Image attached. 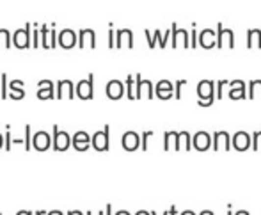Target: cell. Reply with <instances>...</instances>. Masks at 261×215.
Returning a JSON list of instances; mask_svg holds the SVG:
<instances>
[{"label":"cell","mask_w":261,"mask_h":215,"mask_svg":"<svg viewBox=\"0 0 261 215\" xmlns=\"http://www.w3.org/2000/svg\"><path fill=\"white\" fill-rule=\"evenodd\" d=\"M215 84L211 80H203L197 85V94H199V105L201 107H210L215 100Z\"/></svg>","instance_id":"cell-1"},{"label":"cell","mask_w":261,"mask_h":215,"mask_svg":"<svg viewBox=\"0 0 261 215\" xmlns=\"http://www.w3.org/2000/svg\"><path fill=\"white\" fill-rule=\"evenodd\" d=\"M94 75L87 77V80H80L78 84L75 85V94L80 100H93L94 98Z\"/></svg>","instance_id":"cell-2"},{"label":"cell","mask_w":261,"mask_h":215,"mask_svg":"<svg viewBox=\"0 0 261 215\" xmlns=\"http://www.w3.org/2000/svg\"><path fill=\"white\" fill-rule=\"evenodd\" d=\"M71 144V137L70 134L59 130L57 125H53V137H52V146L55 151H66Z\"/></svg>","instance_id":"cell-3"},{"label":"cell","mask_w":261,"mask_h":215,"mask_svg":"<svg viewBox=\"0 0 261 215\" xmlns=\"http://www.w3.org/2000/svg\"><path fill=\"white\" fill-rule=\"evenodd\" d=\"M155 93H153V84L149 82V80H142L140 75H135V98H153Z\"/></svg>","instance_id":"cell-4"},{"label":"cell","mask_w":261,"mask_h":215,"mask_svg":"<svg viewBox=\"0 0 261 215\" xmlns=\"http://www.w3.org/2000/svg\"><path fill=\"white\" fill-rule=\"evenodd\" d=\"M30 25H25L24 28H20V30H16V32L11 36V43H13L14 47L20 48V50H24V48H27L28 45H30Z\"/></svg>","instance_id":"cell-5"},{"label":"cell","mask_w":261,"mask_h":215,"mask_svg":"<svg viewBox=\"0 0 261 215\" xmlns=\"http://www.w3.org/2000/svg\"><path fill=\"white\" fill-rule=\"evenodd\" d=\"M108 125L103 130L96 132L93 135V139H91V146H93L96 151H107L108 150Z\"/></svg>","instance_id":"cell-6"},{"label":"cell","mask_w":261,"mask_h":215,"mask_svg":"<svg viewBox=\"0 0 261 215\" xmlns=\"http://www.w3.org/2000/svg\"><path fill=\"white\" fill-rule=\"evenodd\" d=\"M215 34H217V39H215L217 48H222L224 41H228V48H235V36H233V30H231V28H222V24H219L217 32Z\"/></svg>","instance_id":"cell-7"},{"label":"cell","mask_w":261,"mask_h":215,"mask_svg":"<svg viewBox=\"0 0 261 215\" xmlns=\"http://www.w3.org/2000/svg\"><path fill=\"white\" fill-rule=\"evenodd\" d=\"M75 96V85L71 80H61L59 84H57V93H55V98L59 100H73Z\"/></svg>","instance_id":"cell-8"},{"label":"cell","mask_w":261,"mask_h":215,"mask_svg":"<svg viewBox=\"0 0 261 215\" xmlns=\"http://www.w3.org/2000/svg\"><path fill=\"white\" fill-rule=\"evenodd\" d=\"M80 48H96V34L91 28H84L78 32V39H77Z\"/></svg>","instance_id":"cell-9"},{"label":"cell","mask_w":261,"mask_h":215,"mask_svg":"<svg viewBox=\"0 0 261 215\" xmlns=\"http://www.w3.org/2000/svg\"><path fill=\"white\" fill-rule=\"evenodd\" d=\"M57 43H59L64 50H70V48H73L75 45H77V32H73L71 28H64V30L59 32Z\"/></svg>","instance_id":"cell-10"},{"label":"cell","mask_w":261,"mask_h":215,"mask_svg":"<svg viewBox=\"0 0 261 215\" xmlns=\"http://www.w3.org/2000/svg\"><path fill=\"white\" fill-rule=\"evenodd\" d=\"M52 146V137L48 135V132H37L32 137V148L37 151H47Z\"/></svg>","instance_id":"cell-11"},{"label":"cell","mask_w":261,"mask_h":215,"mask_svg":"<svg viewBox=\"0 0 261 215\" xmlns=\"http://www.w3.org/2000/svg\"><path fill=\"white\" fill-rule=\"evenodd\" d=\"M251 146V135L247 132H236L233 135V140H231V148L238 151H245Z\"/></svg>","instance_id":"cell-12"},{"label":"cell","mask_w":261,"mask_h":215,"mask_svg":"<svg viewBox=\"0 0 261 215\" xmlns=\"http://www.w3.org/2000/svg\"><path fill=\"white\" fill-rule=\"evenodd\" d=\"M121 144L126 151H135L137 148H140V137L137 132H126L121 139Z\"/></svg>","instance_id":"cell-13"},{"label":"cell","mask_w":261,"mask_h":215,"mask_svg":"<svg viewBox=\"0 0 261 215\" xmlns=\"http://www.w3.org/2000/svg\"><path fill=\"white\" fill-rule=\"evenodd\" d=\"M116 48H133V32L128 30V28H121L117 30V38H116Z\"/></svg>","instance_id":"cell-14"},{"label":"cell","mask_w":261,"mask_h":215,"mask_svg":"<svg viewBox=\"0 0 261 215\" xmlns=\"http://www.w3.org/2000/svg\"><path fill=\"white\" fill-rule=\"evenodd\" d=\"M91 146V137L87 132H77L73 135V148L77 151H85Z\"/></svg>","instance_id":"cell-15"},{"label":"cell","mask_w":261,"mask_h":215,"mask_svg":"<svg viewBox=\"0 0 261 215\" xmlns=\"http://www.w3.org/2000/svg\"><path fill=\"white\" fill-rule=\"evenodd\" d=\"M211 146V135L208 132H197L194 135V148L197 151H206Z\"/></svg>","instance_id":"cell-16"},{"label":"cell","mask_w":261,"mask_h":215,"mask_svg":"<svg viewBox=\"0 0 261 215\" xmlns=\"http://www.w3.org/2000/svg\"><path fill=\"white\" fill-rule=\"evenodd\" d=\"M180 43H182L183 48H190V41H188V32H186L185 28H180V30H178L176 25H173V48H176Z\"/></svg>","instance_id":"cell-17"},{"label":"cell","mask_w":261,"mask_h":215,"mask_svg":"<svg viewBox=\"0 0 261 215\" xmlns=\"http://www.w3.org/2000/svg\"><path fill=\"white\" fill-rule=\"evenodd\" d=\"M220 146H224V150H231V139H229L228 132H215L213 140H211V148L219 150Z\"/></svg>","instance_id":"cell-18"},{"label":"cell","mask_w":261,"mask_h":215,"mask_svg":"<svg viewBox=\"0 0 261 215\" xmlns=\"http://www.w3.org/2000/svg\"><path fill=\"white\" fill-rule=\"evenodd\" d=\"M173 91H174V85L169 82V80H160L157 87H155V93L158 96L160 100H169L173 96Z\"/></svg>","instance_id":"cell-19"},{"label":"cell","mask_w":261,"mask_h":215,"mask_svg":"<svg viewBox=\"0 0 261 215\" xmlns=\"http://www.w3.org/2000/svg\"><path fill=\"white\" fill-rule=\"evenodd\" d=\"M125 94V85L119 80H110L107 84V96L110 100H119Z\"/></svg>","instance_id":"cell-20"},{"label":"cell","mask_w":261,"mask_h":215,"mask_svg":"<svg viewBox=\"0 0 261 215\" xmlns=\"http://www.w3.org/2000/svg\"><path fill=\"white\" fill-rule=\"evenodd\" d=\"M39 91H37V98L39 100H52L55 98V93H53V84L50 80H41L39 82Z\"/></svg>","instance_id":"cell-21"},{"label":"cell","mask_w":261,"mask_h":215,"mask_svg":"<svg viewBox=\"0 0 261 215\" xmlns=\"http://www.w3.org/2000/svg\"><path fill=\"white\" fill-rule=\"evenodd\" d=\"M171 146H174V150L180 151V132H165L163 134V150H171Z\"/></svg>","instance_id":"cell-22"},{"label":"cell","mask_w":261,"mask_h":215,"mask_svg":"<svg viewBox=\"0 0 261 215\" xmlns=\"http://www.w3.org/2000/svg\"><path fill=\"white\" fill-rule=\"evenodd\" d=\"M199 45L206 50H210V48L215 47V32L210 30V28H205L199 36Z\"/></svg>","instance_id":"cell-23"},{"label":"cell","mask_w":261,"mask_h":215,"mask_svg":"<svg viewBox=\"0 0 261 215\" xmlns=\"http://www.w3.org/2000/svg\"><path fill=\"white\" fill-rule=\"evenodd\" d=\"M48 36H50V28L47 25H41L39 27V47L48 48Z\"/></svg>","instance_id":"cell-24"},{"label":"cell","mask_w":261,"mask_h":215,"mask_svg":"<svg viewBox=\"0 0 261 215\" xmlns=\"http://www.w3.org/2000/svg\"><path fill=\"white\" fill-rule=\"evenodd\" d=\"M126 94H128V98L130 100H135V77L128 75L126 79Z\"/></svg>","instance_id":"cell-25"},{"label":"cell","mask_w":261,"mask_h":215,"mask_svg":"<svg viewBox=\"0 0 261 215\" xmlns=\"http://www.w3.org/2000/svg\"><path fill=\"white\" fill-rule=\"evenodd\" d=\"M249 98H261V80H254L249 85Z\"/></svg>","instance_id":"cell-26"},{"label":"cell","mask_w":261,"mask_h":215,"mask_svg":"<svg viewBox=\"0 0 261 215\" xmlns=\"http://www.w3.org/2000/svg\"><path fill=\"white\" fill-rule=\"evenodd\" d=\"M0 47L11 48V32L5 28H0Z\"/></svg>","instance_id":"cell-27"},{"label":"cell","mask_w":261,"mask_h":215,"mask_svg":"<svg viewBox=\"0 0 261 215\" xmlns=\"http://www.w3.org/2000/svg\"><path fill=\"white\" fill-rule=\"evenodd\" d=\"M144 32H146V38H148L149 48H155V45H157V41H158V36H160V32H162V30H155L153 36H151V32H149V30H144Z\"/></svg>","instance_id":"cell-28"},{"label":"cell","mask_w":261,"mask_h":215,"mask_svg":"<svg viewBox=\"0 0 261 215\" xmlns=\"http://www.w3.org/2000/svg\"><path fill=\"white\" fill-rule=\"evenodd\" d=\"M9 91V98H13V100H22L25 96V91L22 87H16V89H7Z\"/></svg>","instance_id":"cell-29"},{"label":"cell","mask_w":261,"mask_h":215,"mask_svg":"<svg viewBox=\"0 0 261 215\" xmlns=\"http://www.w3.org/2000/svg\"><path fill=\"white\" fill-rule=\"evenodd\" d=\"M0 96L7 98V75L2 73V82H0Z\"/></svg>","instance_id":"cell-30"},{"label":"cell","mask_w":261,"mask_h":215,"mask_svg":"<svg viewBox=\"0 0 261 215\" xmlns=\"http://www.w3.org/2000/svg\"><path fill=\"white\" fill-rule=\"evenodd\" d=\"M11 146H13V137H11V132L7 130L4 134V150L5 151H11Z\"/></svg>","instance_id":"cell-31"},{"label":"cell","mask_w":261,"mask_h":215,"mask_svg":"<svg viewBox=\"0 0 261 215\" xmlns=\"http://www.w3.org/2000/svg\"><path fill=\"white\" fill-rule=\"evenodd\" d=\"M256 32L258 28H252V30H247V48L254 47V39H256Z\"/></svg>","instance_id":"cell-32"},{"label":"cell","mask_w":261,"mask_h":215,"mask_svg":"<svg viewBox=\"0 0 261 215\" xmlns=\"http://www.w3.org/2000/svg\"><path fill=\"white\" fill-rule=\"evenodd\" d=\"M252 139H254V142H252V150L258 151L261 148V132H254Z\"/></svg>","instance_id":"cell-33"},{"label":"cell","mask_w":261,"mask_h":215,"mask_svg":"<svg viewBox=\"0 0 261 215\" xmlns=\"http://www.w3.org/2000/svg\"><path fill=\"white\" fill-rule=\"evenodd\" d=\"M183 85H186V80H178L176 82V85H174V89H176V100H182V87Z\"/></svg>","instance_id":"cell-34"},{"label":"cell","mask_w":261,"mask_h":215,"mask_svg":"<svg viewBox=\"0 0 261 215\" xmlns=\"http://www.w3.org/2000/svg\"><path fill=\"white\" fill-rule=\"evenodd\" d=\"M25 150L30 151V125H25Z\"/></svg>","instance_id":"cell-35"},{"label":"cell","mask_w":261,"mask_h":215,"mask_svg":"<svg viewBox=\"0 0 261 215\" xmlns=\"http://www.w3.org/2000/svg\"><path fill=\"white\" fill-rule=\"evenodd\" d=\"M149 137H153V132H144V135H142V140H140V148L142 150H148V139Z\"/></svg>","instance_id":"cell-36"},{"label":"cell","mask_w":261,"mask_h":215,"mask_svg":"<svg viewBox=\"0 0 261 215\" xmlns=\"http://www.w3.org/2000/svg\"><path fill=\"white\" fill-rule=\"evenodd\" d=\"M32 47L34 48H39V28L34 27V32H32Z\"/></svg>","instance_id":"cell-37"},{"label":"cell","mask_w":261,"mask_h":215,"mask_svg":"<svg viewBox=\"0 0 261 215\" xmlns=\"http://www.w3.org/2000/svg\"><path fill=\"white\" fill-rule=\"evenodd\" d=\"M24 82H22V80H13V82H11L9 84V89H16V87H22L24 89Z\"/></svg>","instance_id":"cell-38"},{"label":"cell","mask_w":261,"mask_h":215,"mask_svg":"<svg viewBox=\"0 0 261 215\" xmlns=\"http://www.w3.org/2000/svg\"><path fill=\"white\" fill-rule=\"evenodd\" d=\"M108 47L116 48V43H114V30H108Z\"/></svg>","instance_id":"cell-39"},{"label":"cell","mask_w":261,"mask_h":215,"mask_svg":"<svg viewBox=\"0 0 261 215\" xmlns=\"http://www.w3.org/2000/svg\"><path fill=\"white\" fill-rule=\"evenodd\" d=\"M256 47L261 48V30H258L256 32Z\"/></svg>","instance_id":"cell-40"},{"label":"cell","mask_w":261,"mask_h":215,"mask_svg":"<svg viewBox=\"0 0 261 215\" xmlns=\"http://www.w3.org/2000/svg\"><path fill=\"white\" fill-rule=\"evenodd\" d=\"M103 212H105V215H114V214H112V205L105 206V210H103Z\"/></svg>","instance_id":"cell-41"},{"label":"cell","mask_w":261,"mask_h":215,"mask_svg":"<svg viewBox=\"0 0 261 215\" xmlns=\"http://www.w3.org/2000/svg\"><path fill=\"white\" fill-rule=\"evenodd\" d=\"M47 215H64L61 210H52V212H47Z\"/></svg>","instance_id":"cell-42"},{"label":"cell","mask_w":261,"mask_h":215,"mask_svg":"<svg viewBox=\"0 0 261 215\" xmlns=\"http://www.w3.org/2000/svg\"><path fill=\"white\" fill-rule=\"evenodd\" d=\"M169 215H178L176 206H171V208H169Z\"/></svg>","instance_id":"cell-43"},{"label":"cell","mask_w":261,"mask_h":215,"mask_svg":"<svg viewBox=\"0 0 261 215\" xmlns=\"http://www.w3.org/2000/svg\"><path fill=\"white\" fill-rule=\"evenodd\" d=\"M87 215H105V212H103V210H98V212H87Z\"/></svg>","instance_id":"cell-44"},{"label":"cell","mask_w":261,"mask_h":215,"mask_svg":"<svg viewBox=\"0 0 261 215\" xmlns=\"http://www.w3.org/2000/svg\"><path fill=\"white\" fill-rule=\"evenodd\" d=\"M66 215H84L80 210H71V212H68Z\"/></svg>","instance_id":"cell-45"},{"label":"cell","mask_w":261,"mask_h":215,"mask_svg":"<svg viewBox=\"0 0 261 215\" xmlns=\"http://www.w3.org/2000/svg\"><path fill=\"white\" fill-rule=\"evenodd\" d=\"M16 215H34V214H32V212H28V210H20Z\"/></svg>","instance_id":"cell-46"},{"label":"cell","mask_w":261,"mask_h":215,"mask_svg":"<svg viewBox=\"0 0 261 215\" xmlns=\"http://www.w3.org/2000/svg\"><path fill=\"white\" fill-rule=\"evenodd\" d=\"M233 215H251V214H249L247 210H238L236 214H233Z\"/></svg>","instance_id":"cell-47"},{"label":"cell","mask_w":261,"mask_h":215,"mask_svg":"<svg viewBox=\"0 0 261 215\" xmlns=\"http://www.w3.org/2000/svg\"><path fill=\"white\" fill-rule=\"evenodd\" d=\"M116 215H131L130 212H126V210H119V212H116Z\"/></svg>","instance_id":"cell-48"},{"label":"cell","mask_w":261,"mask_h":215,"mask_svg":"<svg viewBox=\"0 0 261 215\" xmlns=\"http://www.w3.org/2000/svg\"><path fill=\"white\" fill-rule=\"evenodd\" d=\"M180 215H197V214H194L192 210H185V212H182Z\"/></svg>","instance_id":"cell-49"},{"label":"cell","mask_w":261,"mask_h":215,"mask_svg":"<svg viewBox=\"0 0 261 215\" xmlns=\"http://www.w3.org/2000/svg\"><path fill=\"white\" fill-rule=\"evenodd\" d=\"M135 215H149V212H146V210H139Z\"/></svg>","instance_id":"cell-50"},{"label":"cell","mask_w":261,"mask_h":215,"mask_svg":"<svg viewBox=\"0 0 261 215\" xmlns=\"http://www.w3.org/2000/svg\"><path fill=\"white\" fill-rule=\"evenodd\" d=\"M2 146H4V135L0 134V150H2Z\"/></svg>","instance_id":"cell-51"},{"label":"cell","mask_w":261,"mask_h":215,"mask_svg":"<svg viewBox=\"0 0 261 215\" xmlns=\"http://www.w3.org/2000/svg\"><path fill=\"white\" fill-rule=\"evenodd\" d=\"M34 215H47V212H45V210H39V212H34Z\"/></svg>","instance_id":"cell-52"},{"label":"cell","mask_w":261,"mask_h":215,"mask_svg":"<svg viewBox=\"0 0 261 215\" xmlns=\"http://www.w3.org/2000/svg\"><path fill=\"white\" fill-rule=\"evenodd\" d=\"M199 215H213V212H208V210H205V212H201Z\"/></svg>","instance_id":"cell-53"},{"label":"cell","mask_w":261,"mask_h":215,"mask_svg":"<svg viewBox=\"0 0 261 215\" xmlns=\"http://www.w3.org/2000/svg\"><path fill=\"white\" fill-rule=\"evenodd\" d=\"M149 215H157V214H155V212H151V214H149ZM162 215H169V210H165V212H163Z\"/></svg>","instance_id":"cell-54"},{"label":"cell","mask_w":261,"mask_h":215,"mask_svg":"<svg viewBox=\"0 0 261 215\" xmlns=\"http://www.w3.org/2000/svg\"><path fill=\"white\" fill-rule=\"evenodd\" d=\"M228 215H233V212H231V205L228 206Z\"/></svg>","instance_id":"cell-55"},{"label":"cell","mask_w":261,"mask_h":215,"mask_svg":"<svg viewBox=\"0 0 261 215\" xmlns=\"http://www.w3.org/2000/svg\"><path fill=\"white\" fill-rule=\"evenodd\" d=\"M0 215H2V214H0Z\"/></svg>","instance_id":"cell-56"}]
</instances>
